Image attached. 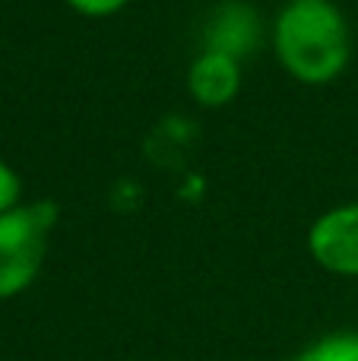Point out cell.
<instances>
[{"instance_id": "cell-6", "label": "cell", "mask_w": 358, "mask_h": 361, "mask_svg": "<svg viewBox=\"0 0 358 361\" xmlns=\"http://www.w3.org/2000/svg\"><path fill=\"white\" fill-rule=\"evenodd\" d=\"M16 200H19V178L10 165L0 162V216L16 209Z\"/></svg>"}, {"instance_id": "cell-5", "label": "cell", "mask_w": 358, "mask_h": 361, "mask_svg": "<svg viewBox=\"0 0 358 361\" xmlns=\"http://www.w3.org/2000/svg\"><path fill=\"white\" fill-rule=\"evenodd\" d=\"M295 361H358V333H330L298 352Z\"/></svg>"}, {"instance_id": "cell-3", "label": "cell", "mask_w": 358, "mask_h": 361, "mask_svg": "<svg viewBox=\"0 0 358 361\" xmlns=\"http://www.w3.org/2000/svg\"><path fill=\"white\" fill-rule=\"evenodd\" d=\"M308 247L323 269L358 276V203L323 212L308 231Z\"/></svg>"}, {"instance_id": "cell-4", "label": "cell", "mask_w": 358, "mask_h": 361, "mask_svg": "<svg viewBox=\"0 0 358 361\" xmlns=\"http://www.w3.org/2000/svg\"><path fill=\"white\" fill-rule=\"evenodd\" d=\"M190 92H194L197 102L203 105H226L228 99H235L241 86V70L235 54H226V51H213L200 54L190 67Z\"/></svg>"}, {"instance_id": "cell-2", "label": "cell", "mask_w": 358, "mask_h": 361, "mask_svg": "<svg viewBox=\"0 0 358 361\" xmlns=\"http://www.w3.org/2000/svg\"><path fill=\"white\" fill-rule=\"evenodd\" d=\"M57 206L51 200H38L29 206L0 216V298H13L32 286L44 260V241L54 228Z\"/></svg>"}, {"instance_id": "cell-1", "label": "cell", "mask_w": 358, "mask_h": 361, "mask_svg": "<svg viewBox=\"0 0 358 361\" xmlns=\"http://www.w3.org/2000/svg\"><path fill=\"white\" fill-rule=\"evenodd\" d=\"M276 54L302 82H327L349 61V25L327 0H292L276 23Z\"/></svg>"}, {"instance_id": "cell-7", "label": "cell", "mask_w": 358, "mask_h": 361, "mask_svg": "<svg viewBox=\"0 0 358 361\" xmlns=\"http://www.w3.org/2000/svg\"><path fill=\"white\" fill-rule=\"evenodd\" d=\"M67 4L86 16H108V13H118L127 0H67Z\"/></svg>"}]
</instances>
